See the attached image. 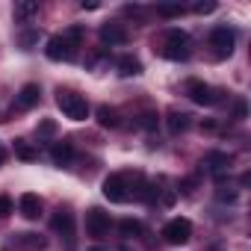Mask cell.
Returning <instances> with one entry per match:
<instances>
[{
    "label": "cell",
    "instance_id": "obj_29",
    "mask_svg": "<svg viewBox=\"0 0 251 251\" xmlns=\"http://www.w3.org/2000/svg\"><path fill=\"white\" fill-rule=\"evenodd\" d=\"M245 112H248V109H245V100H236V106H233V115H236V118H245Z\"/></svg>",
    "mask_w": 251,
    "mask_h": 251
},
{
    "label": "cell",
    "instance_id": "obj_11",
    "mask_svg": "<svg viewBox=\"0 0 251 251\" xmlns=\"http://www.w3.org/2000/svg\"><path fill=\"white\" fill-rule=\"evenodd\" d=\"M18 210H21V216H24V219L36 222V219L42 216V198H39L36 192H24V195L18 198Z\"/></svg>",
    "mask_w": 251,
    "mask_h": 251
},
{
    "label": "cell",
    "instance_id": "obj_3",
    "mask_svg": "<svg viewBox=\"0 0 251 251\" xmlns=\"http://www.w3.org/2000/svg\"><path fill=\"white\" fill-rule=\"evenodd\" d=\"M207 45H210V53H213L216 59H227V56L233 53V48H236V33H233L230 27H216V30L210 33Z\"/></svg>",
    "mask_w": 251,
    "mask_h": 251
},
{
    "label": "cell",
    "instance_id": "obj_23",
    "mask_svg": "<svg viewBox=\"0 0 251 251\" xmlns=\"http://www.w3.org/2000/svg\"><path fill=\"white\" fill-rule=\"evenodd\" d=\"M36 42H39V30H27V33H21V36H18V45H21L24 50H30Z\"/></svg>",
    "mask_w": 251,
    "mask_h": 251
},
{
    "label": "cell",
    "instance_id": "obj_24",
    "mask_svg": "<svg viewBox=\"0 0 251 251\" xmlns=\"http://www.w3.org/2000/svg\"><path fill=\"white\" fill-rule=\"evenodd\" d=\"M139 124H142L145 130H157V124H160V115H157V112H142V121H139Z\"/></svg>",
    "mask_w": 251,
    "mask_h": 251
},
{
    "label": "cell",
    "instance_id": "obj_22",
    "mask_svg": "<svg viewBox=\"0 0 251 251\" xmlns=\"http://www.w3.org/2000/svg\"><path fill=\"white\" fill-rule=\"evenodd\" d=\"M186 9L180 6V3H163V6H157V15H163V18H180Z\"/></svg>",
    "mask_w": 251,
    "mask_h": 251
},
{
    "label": "cell",
    "instance_id": "obj_10",
    "mask_svg": "<svg viewBox=\"0 0 251 251\" xmlns=\"http://www.w3.org/2000/svg\"><path fill=\"white\" fill-rule=\"evenodd\" d=\"M39 100H42V89H39V83H27V86H21V92H18V98H15V109L27 112V109H33Z\"/></svg>",
    "mask_w": 251,
    "mask_h": 251
},
{
    "label": "cell",
    "instance_id": "obj_19",
    "mask_svg": "<svg viewBox=\"0 0 251 251\" xmlns=\"http://www.w3.org/2000/svg\"><path fill=\"white\" fill-rule=\"evenodd\" d=\"M15 157H18V160H24V163H33V160L39 157V151H36L27 139H15Z\"/></svg>",
    "mask_w": 251,
    "mask_h": 251
},
{
    "label": "cell",
    "instance_id": "obj_7",
    "mask_svg": "<svg viewBox=\"0 0 251 251\" xmlns=\"http://www.w3.org/2000/svg\"><path fill=\"white\" fill-rule=\"evenodd\" d=\"M189 236H192V222L189 219H172V222H166L163 225V239L169 242V245H183V242H189Z\"/></svg>",
    "mask_w": 251,
    "mask_h": 251
},
{
    "label": "cell",
    "instance_id": "obj_14",
    "mask_svg": "<svg viewBox=\"0 0 251 251\" xmlns=\"http://www.w3.org/2000/svg\"><path fill=\"white\" fill-rule=\"evenodd\" d=\"M50 160H53V166H71V160H74V145L71 142H53V148H50Z\"/></svg>",
    "mask_w": 251,
    "mask_h": 251
},
{
    "label": "cell",
    "instance_id": "obj_13",
    "mask_svg": "<svg viewBox=\"0 0 251 251\" xmlns=\"http://www.w3.org/2000/svg\"><path fill=\"white\" fill-rule=\"evenodd\" d=\"M100 42L103 45H124V42H127V30H124L121 24H115V21H109V24H103L100 27Z\"/></svg>",
    "mask_w": 251,
    "mask_h": 251
},
{
    "label": "cell",
    "instance_id": "obj_17",
    "mask_svg": "<svg viewBox=\"0 0 251 251\" xmlns=\"http://www.w3.org/2000/svg\"><path fill=\"white\" fill-rule=\"evenodd\" d=\"M33 15H39V0H21V3H15V21H30Z\"/></svg>",
    "mask_w": 251,
    "mask_h": 251
},
{
    "label": "cell",
    "instance_id": "obj_25",
    "mask_svg": "<svg viewBox=\"0 0 251 251\" xmlns=\"http://www.w3.org/2000/svg\"><path fill=\"white\" fill-rule=\"evenodd\" d=\"M192 12H195V15H210V12H216V0H207V3H195Z\"/></svg>",
    "mask_w": 251,
    "mask_h": 251
},
{
    "label": "cell",
    "instance_id": "obj_12",
    "mask_svg": "<svg viewBox=\"0 0 251 251\" xmlns=\"http://www.w3.org/2000/svg\"><path fill=\"white\" fill-rule=\"evenodd\" d=\"M230 163H233V157H230V154H225V151H210V154L204 157V166H207L216 177H222V175L230 169Z\"/></svg>",
    "mask_w": 251,
    "mask_h": 251
},
{
    "label": "cell",
    "instance_id": "obj_30",
    "mask_svg": "<svg viewBox=\"0 0 251 251\" xmlns=\"http://www.w3.org/2000/svg\"><path fill=\"white\" fill-rule=\"evenodd\" d=\"M3 160H6V148H3V142H0V166H3Z\"/></svg>",
    "mask_w": 251,
    "mask_h": 251
},
{
    "label": "cell",
    "instance_id": "obj_8",
    "mask_svg": "<svg viewBox=\"0 0 251 251\" xmlns=\"http://www.w3.org/2000/svg\"><path fill=\"white\" fill-rule=\"evenodd\" d=\"M109 227H112V219H109V213H103L100 207H92V210L86 213V233H89L92 239H103V236L109 233Z\"/></svg>",
    "mask_w": 251,
    "mask_h": 251
},
{
    "label": "cell",
    "instance_id": "obj_5",
    "mask_svg": "<svg viewBox=\"0 0 251 251\" xmlns=\"http://www.w3.org/2000/svg\"><path fill=\"white\" fill-rule=\"evenodd\" d=\"M103 198L112 204L130 201V175H109L103 177Z\"/></svg>",
    "mask_w": 251,
    "mask_h": 251
},
{
    "label": "cell",
    "instance_id": "obj_28",
    "mask_svg": "<svg viewBox=\"0 0 251 251\" xmlns=\"http://www.w3.org/2000/svg\"><path fill=\"white\" fill-rule=\"evenodd\" d=\"M56 133V124L53 121H42L39 124V136H53Z\"/></svg>",
    "mask_w": 251,
    "mask_h": 251
},
{
    "label": "cell",
    "instance_id": "obj_21",
    "mask_svg": "<svg viewBox=\"0 0 251 251\" xmlns=\"http://www.w3.org/2000/svg\"><path fill=\"white\" fill-rule=\"evenodd\" d=\"M118 230H121V236L133 239V236H139V233H142V222H136V219H124V222L118 225Z\"/></svg>",
    "mask_w": 251,
    "mask_h": 251
},
{
    "label": "cell",
    "instance_id": "obj_2",
    "mask_svg": "<svg viewBox=\"0 0 251 251\" xmlns=\"http://www.w3.org/2000/svg\"><path fill=\"white\" fill-rule=\"evenodd\" d=\"M56 106H59L62 115L71 118V121H86V118H89V103H86V98L77 95V92H71V89H59V92H56Z\"/></svg>",
    "mask_w": 251,
    "mask_h": 251
},
{
    "label": "cell",
    "instance_id": "obj_15",
    "mask_svg": "<svg viewBox=\"0 0 251 251\" xmlns=\"http://www.w3.org/2000/svg\"><path fill=\"white\" fill-rule=\"evenodd\" d=\"M189 118H192V115H186V112H180V109H172V112H169V118H166V124H169V133H172V136L183 133V130L189 127Z\"/></svg>",
    "mask_w": 251,
    "mask_h": 251
},
{
    "label": "cell",
    "instance_id": "obj_16",
    "mask_svg": "<svg viewBox=\"0 0 251 251\" xmlns=\"http://www.w3.org/2000/svg\"><path fill=\"white\" fill-rule=\"evenodd\" d=\"M118 74H121V77H136V74H142V62H139L136 56H130V53L121 56V59H118Z\"/></svg>",
    "mask_w": 251,
    "mask_h": 251
},
{
    "label": "cell",
    "instance_id": "obj_6",
    "mask_svg": "<svg viewBox=\"0 0 251 251\" xmlns=\"http://www.w3.org/2000/svg\"><path fill=\"white\" fill-rule=\"evenodd\" d=\"M186 95H189V100L192 103H198V106H213V103H219L222 98V92H216L213 86H207L204 80H189L186 83Z\"/></svg>",
    "mask_w": 251,
    "mask_h": 251
},
{
    "label": "cell",
    "instance_id": "obj_27",
    "mask_svg": "<svg viewBox=\"0 0 251 251\" xmlns=\"http://www.w3.org/2000/svg\"><path fill=\"white\" fill-rule=\"evenodd\" d=\"M216 195H219V201H230V204L236 201V189H227V186H219Z\"/></svg>",
    "mask_w": 251,
    "mask_h": 251
},
{
    "label": "cell",
    "instance_id": "obj_4",
    "mask_svg": "<svg viewBox=\"0 0 251 251\" xmlns=\"http://www.w3.org/2000/svg\"><path fill=\"white\" fill-rule=\"evenodd\" d=\"M77 42H71L65 33L62 36H50L48 39V48H45V53H48V59H53V62H71V59H77Z\"/></svg>",
    "mask_w": 251,
    "mask_h": 251
},
{
    "label": "cell",
    "instance_id": "obj_9",
    "mask_svg": "<svg viewBox=\"0 0 251 251\" xmlns=\"http://www.w3.org/2000/svg\"><path fill=\"white\" fill-rule=\"evenodd\" d=\"M50 227H53V230L68 242V248H74V233H77V230H74V213H71L68 207H59V210L53 213Z\"/></svg>",
    "mask_w": 251,
    "mask_h": 251
},
{
    "label": "cell",
    "instance_id": "obj_26",
    "mask_svg": "<svg viewBox=\"0 0 251 251\" xmlns=\"http://www.w3.org/2000/svg\"><path fill=\"white\" fill-rule=\"evenodd\" d=\"M12 207H15V204H12L9 195H0V219H6V216L12 213Z\"/></svg>",
    "mask_w": 251,
    "mask_h": 251
},
{
    "label": "cell",
    "instance_id": "obj_20",
    "mask_svg": "<svg viewBox=\"0 0 251 251\" xmlns=\"http://www.w3.org/2000/svg\"><path fill=\"white\" fill-rule=\"evenodd\" d=\"M18 245H21V248H27V251H42L48 242H45L39 233H18Z\"/></svg>",
    "mask_w": 251,
    "mask_h": 251
},
{
    "label": "cell",
    "instance_id": "obj_1",
    "mask_svg": "<svg viewBox=\"0 0 251 251\" xmlns=\"http://www.w3.org/2000/svg\"><path fill=\"white\" fill-rule=\"evenodd\" d=\"M160 53L172 62H183V59L192 56V39L183 30H169L160 42Z\"/></svg>",
    "mask_w": 251,
    "mask_h": 251
},
{
    "label": "cell",
    "instance_id": "obj_18",
    "mask_svg": "<svg viewBox=\"0 0 251 251\" xmlns=\"http://www.w3.org/2000/svg\"><path fill=\"white\" fill-rule=\"evenodd\" d=\"M98 124H100V127H118V109L115 106H98Z\"/></svg>",
    "mask_w": 251,
    "mask_h": 251
}]
</instances>
